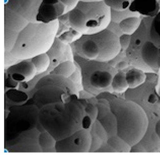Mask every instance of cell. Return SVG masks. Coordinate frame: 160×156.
Instances as JSON below:
<instances>
[{
    "label": "cell",
    "mask_w": 160,
    "mask_h": 156,
    "mask_svg": "<svg viewBox=\"0 0 160 156\" xmlns=\"http://www.w3.org/2000/svg\"><path fill=\"white\" fill-rule=\"evenodd\" d=\"M128 66V62L126 61L121 60L116 64V68L119 71H122L127 68Z\"/></svg>",
    "instance_id": "31"
},
{
    "label": "cell",
    "mask_w": 160,
    "mask_h": 156,
    "mask_svg": "<svg viewBox=\"0 0 160 156\" xmlns=\"http://www.w3.org/2000/svg\"><path fill=\"white\" fill-rule=\"evenodd\" d=\"M110 9L123 11L129 10L132 4L131 0H103Z\"/></svg>",
    "instance_id": "25"
},
{
    "label": "cell",
    "mask_w": 160,
    "mask_h": 156,
    "mask_svg": "<svg viewBox=\"0 0 160 156\" xmlns=\"http://www.w3.org/2000/svg\"><path fill=\"white\" fill-rule=\"evenodd\" d=\"M18 32L4 28V51L11 52L17 40Z\"/></svg>",
    "instance_id": "24"
},
{
    "label": "cell",
    "mask_w": 160,
    "mask_h": 156,
    "mask_svg": "<svg viewBox=\"0 0 160 156\" xmlns=\"http://www.w3.org/2000/svg\"><path fill=\"white\" fill-rule=\"evenodd\" d=\"M108 143L111 147L118 152H129L132 147L127 142L118 135L109 138Z\"/></svg>",
    "instance_id": "23"
},
{
    "label": "cell",
    "mask_w": 160,
    "mask_h": 156,
    "mask_svg": "<svg viewBox=\"0 0 160 156\" xmlns=\"http://www.w3.org/2000/svg\"><path fill=\"white\" fill-rule=\"evenodd\" d=\"M32 102L40 109L49 104L79 98L77 85L70 78L57 75L48 74L42 76L35 84Z\"/></svg>",
    "instance_id": "6"
},
{
    "label": "cell",
    "mask_w": 160,
    "mask_h": 156,
    "mask_svg": "<svg viewBox=\"0 0 160 156\" xmlns=\"http://www.w3.org/2000/svg\"><path fill=\"white\" fill-rule=\"evenodd\" d=\"M81 101L84 105L86 115L89 116L94 122L98 116V109L97 106L87 102L84 100H81Z\"/></svg>",
    "instance_id": "27"
},
{
    "label": "cell",
    "mask_w": 160,
    "mask_h": 156,
    "mask_svg": "<svg viewBox=\"0 0 160 156\" xmlns=\"http://www.w3.org/2000/svg\"><path fill=\"white\" fill-rule=\"evenodd\" d=\"M58 21L82 34L95 33L107 28L110 22V9L103 1H80L73 8L62 16Z\"/></svg>",
    "instance_id": "4"
},
{
    "label": "cell",
    "mask_w": 160,
    "mask_h": 156,
    "mask_svg": "<svg viewBox=\"0 0 160 156\" xmlns=\"http://www.w3.org/2000/svg\"><path fill=\"white\" fill-rule=\"evenodd\" d=\"M40 130L33 129L21 134L12 142V152H42L39 145ZM8 142V143H9Z\"/></svg>",
    "instance_id": "12"
},
{
    "label": "cell",
    "mask_w": 160,
    "mask_h": 156,
    "mask_svg": "<svg viewBox=\"0 0 160 156\" xmlns=\"http://www.w3.org/2000/svg\"><path fill=\"white\" fill-rule=\"evenodd\" d=\"M90 129H82L71 136L56 142V152H88L91 148Z\"/></svg>",
    "instance_id": "9"
},
{
    "label": "cell",
    "mask_w": 160,
    "mask_h": 156,
    "mask_svg": "<svg viewBox=\"0 0 160 156\" xmlns=\"http://www.w3.org/2000/svg\"><path fill=\"white\" fill-rule=\"evenodd\" d=\"M67 12V7L61 0H42L37 11L36 22L51 23L58 20Z\"/></svg>",
    "instance_id": "10"
},
{
    "label": "cell",
    "mask_w": 160,
    "mask_h": 156,
    "mask_svg": "<svg viewBox=\"0 0 160 156\" xmlns=\"http://www.w3.org/2000/svg\"><path fill=\"white\" fill-rule=\"evenodd\" d=\"M42 0H5L4 6L26 18L29 22H36L37 11Z\"/></svg>",
    "instance_id": "13"
},
{
    "label": "cell",
    "mask_w": 160,
    "mask_h": 156,
    "mask_svg": "<svg viewBox=\"0 0 160 156\" xmlns=\"http://www.w3.org/2000/svg\"><path fill=\"white\" fill-rule=\"evenodd\" d=\"M142 20L141 16L137 13L126 17L118 25L122 34L132 35L140 27Z\"/></svg>",
    "instance_id": "17"
},
{
    "label": "cell",
    "mask_w": 160,
    "mask_h": 156,
    "mask_svg": "<svg viewBox=\"0 0 160 156\" xmlns=\"http://www.w3.org/2000/svg\"><path fill=\"white\" fill-rule=\"evenodd\" d=\"M56 141L53 136L46 131L40 133L39 136V143L42 152H51L50 150L55 149Z\"/></svg>",
    "instance_id": "21"
},
{
    "label": "cell",
    "mask_w": 160,
    "mask_h": 156,
    "mask_svg": "<svg viewBox=\"0 0 160 156\" xmlns=\"http://www.w3.org/2000/svg\"><path fill=\"white\" fill-rule=\"evenodd\" d=\"M132 35L122 34L119 37L121 51H126L129 47Z\"/></svg>",
    "instance_id": "28"
},
{
    "label": "cell",
    "mask_w": 160,
    "mask_h": 156,
    "mask_svg": "<svg viewBox=\"0 0 160 156\" xmlns=\"http://www.w3.org/2000/svg\"><path fill=\"white\" fill-rule=\"evenodd\" d=\"M70 45L67 44L62 41L56 38L55 41L53 43L51 47L48 51L47 52L51 61V63H57V65L60 62H62L61 60L65 61L64 58L67 59L64 56L66 55V53L72 52Z\"/></svg>",
    "instance_id": "16"
},
{
    "label": "cell",
    "mask_w": 160,
    "mask_h": 156,
    "mask_svg": "<svg viewBox=\"0 0 160 156\" xmlns=\"http://www.w3.org/2000/svg\"><path fill=\"white\" fill-rule=\"evenodd\" d=\"M129 9L145 17H153L160 12V0H131Z\"/></svg>",
    "instance_id": "14"
},
{
    "label": "cell",
    "mask_w": 160,
    "mask_h": 156,
    "mask_svg": "<svg viewBox=\"0 0 160 156\" xmlns=\"http://www.w3.org/2000/svg\"><path fill=\"white\" fill-rule=\"evenodd\" d=\"M62 3L67 7V12L76 6L80 0H61Z\"/></svg>",
    "instance_id": "30"
},
{
    "label": "cell",
    "mask_w": 160,
    "mask_h": 156,
    "mask_svg": "<svg viewBox=\"0 0 160 156\" xmlns=\"http://www.w3.org/2000/svg\"><path fill=\"white\" fill-rule=\"evenodd\" d=\"M30 60L36 69L37 74H42L48 71L51 61L47 53L39 54L32 58Z\"/></svg>",
    "instance_id": "20"
},
{
    "label": "cell",
    "mask_w": 160,
    "mask_h": 156,
    "mask_svg": "<svg viewBox=\"0 0 160 156\" xmlns=\"http://www.w3.org/2000/svg\"><path fill=\"white\" fill-rule=\"evenodd\" d=\"M111 86L113 90L117 92H123L127 90L129 86L126 81L125 73L121 71L116 73L113 76Z\"/></svg>",
    "instance_id": "22"
},
{
    "label": "cell",
    "mask_w": 160,
    "mask_h": 156,
    "mask_svg": "<svg viewBox=\"0 0 160 156\" xmlns=\"http://www.w3.org/2000/svg\"><path fill=\"white\" fill-rule=\"evenodd\" d=\"M155 132L160 140V119H159L155 125Z\"/></svg>",
    "instance_id": "33"
},
{
    "label": "cell",
    "mask_w": 160,
    "mask_h": 156,
    "mask_svg": "<svg viewBox=\"0 0 160 156\" xmlns=\"http://www.w3.org/2000/svg\"><path fill=\"white\" fill-rule=\"evenodd\" d=\"M85 116L81 100L74 99L43 106L40 109L39 120L43 129L58 141L84 129Z\"/></svg>",
    "instance_id": "1"
},
{
    "label": "cell",
    "mask_w": 160,
    "mask_h": 156,
    "mask_svg": "<svg viewBox=\"0 0 160 156\" xmlns=\"http://www.w3.org/2000/svg\"><path fill=\"white\" fill-rule=\"evenodd\" d=\"M110 110L116 120L117 134L131 147L143 138L148 125L143 108L134 102L115 99L110 103Z\"/></svg>",
    "instance_id": "3"
},
{
    "label": "cell",
    "mask_w": 160,
    "mask_h": 156,
    "mask_svg": "<svg viewBox=\"0 0 160 156\" xmlns=\"http://www.w3.org/2000/svg\"><path fill=\"white\" fill-rule=\"evenodd\" d=\"M73 61L79 69L81 85L88 92L103 90L111 86L114 75L108 62L88 60L73 53Z\"/></svg>",
    "instance_id": "7"
},
{
    "label": "cell",
    "mask_w": 160,
    "mask_h": 156,
    "mask_svg": "<svg viewBox=\"0 0 160 156\" xmlns=\"http://www.w3.org/2000/svg\"><path fill=\"white\" fill-rule=\"evenodd\" d=\"M80 1L84 2H93L102 1L103 0H80Z\"/></svg>",
    "instance_id": "34"
},
{
    "label": "cell",
    "mask_w": 160,
    "mask_h": 156,
    "mask_svg": "<svg viewBox=\"0 0 160 156\" xmlns=\"http://www.w3.org/2000/svg\"><path fill=\"white\" fill-rule=\"evenodd\" d=\"M137 13L132 12L129 10L119 11L110 9V21L118 24L122 20L126 17Z\"/></svg>",
    "instance_id": "26"
},
{
    "label": "cell",
    "mask_w": 160,
    "mask_h": 156,
    "mask_svg": "<svg viewBox=\"0 0 160 156\" xmlns=\"http://www.w3.org/2000/svg\"><path fill=\"white\" fill-rule=\"evenodd\" d=\"M126 81L129 88H135L145 83L146 80V74L141 69L133 68L128 70L125 73Z\"/></svg>",
    "instance_id": "18"
},
{
    "label": "cell",
    "mask_w": 160,
    "mask_h": 156,
    "mask_svg": "<svg viewBox=\"0 0 160 156\" xmlns=\"http://www.w3.org/2000/svg\"><path fill=\"white\" fill-rule=\"evenodd\" d=\"M158 100L159 99L156 95L154 94H151L149 96L148 102L152 104H154L155 103L158 101Z\"/></svg>",
    "instance_id": "32"
},
{
    "label": "cell",
    "mask_w": 160,
    "mask_h": 156,
    "mask_svg": "<svg viewBox=\"0 0 160 156\" xmlns=\"http://www.w3.org/2000/svg\"><path fill=\"white\" fill-rule=\"evenodd\" d=\"M69 45L72 53L80 57L105 62L114 59L121 51L118 35L108 28L80 35Z\"/></svg>",
    "instance_id": "5"
},
{
    "label": "cell",
    "mask_w": 160,
    "mask_h": 156,
    "mask_svg": "<svg viewBox=\"0 0 160 156\" xmlns=\"http://www.w3.org/2000/svg\"><path fill=\"white\" fill-rule=\"evenodd\" d=\"M20 60L8 67L5 75L19 84L28 83L37 75L36 69L30 59Z\"/></svg>",
    "instance_id": "11"
},
{
    "label": "cell",
    "mask_w": 160,
    "mask_h": 156,
    "mask_svg": "<svg viewBox=\"0 0 160 156\" xmlns=\"http://www.w3.org/2000/svg\"><path fill=\"white\" fill-rule=\"evenodd\" d=\"M29 22L21 15L4 6V28L19 32Z\"/></svg>",
    "instance_id": "15"
},
{
    "label": "cell",
    "mask_w": 160,
    "mask_h": 156,
    "mask_svg": "<svg viewBox=\"0 0 160 156\" xmlns=\"http://www.w3.org/2000/svg\"><path fill=\"white\" fill-rule=\"evenodd\" d=\"M59 28L58 20L45 24L29 22L18 32L11 53L19 60L31 59L47 53L55 41Z\"/></svg>",
    "instance_id": "2"
},
{
    "label": "cell",
    "mask_w": 160,
    "mask_h": 156,
    "mask_svg": "<svg viewBox=\"0 0 160 156\" xmlns=\"http://www.w3.org/2000/svg\"><path fill=\"white\" fill-rule=\"evenodd\" d=\"M39 112L40 109L33 104L12 107L6 118V139L8 143L23 133L32 129L37 128L42 132L39 128L43 129L39 122Z\"/></svg>",
    "instance_id": "8"
},
{
    "label": "cell",
    "mask_w": 160,
    "mask_h": 156,
    "mask_svg": "<svg viewBox=\"0 0 160 156\" xmlns=\"http://www.w3.org/2000/svg\"><path fill=\"white\" fill-rule=\"evenodd\" d=\"M77 66L73 60H67L58 64L49 73L69 78L76 70Z\"/></svg>",
    "instance_id": "19"
},
{
    "label": "cell",
    "mask_w": 160,
    "mask_h": 156,
    "mask_svg": "<svg viewBox=\"0 0 160 156\" xmlns=\"http://www.w3.org/2000/svg\"><path fill=\"white\" fill-rule=\"evenodd\" d=\"M4 55H5V66H7L8 67L13 65L15 63H17L18 60H20L17 58L15 57L14 56L11 52H5L4 51Z\"/></svg>",
    "instance_id": "29"
}]
</instances>
